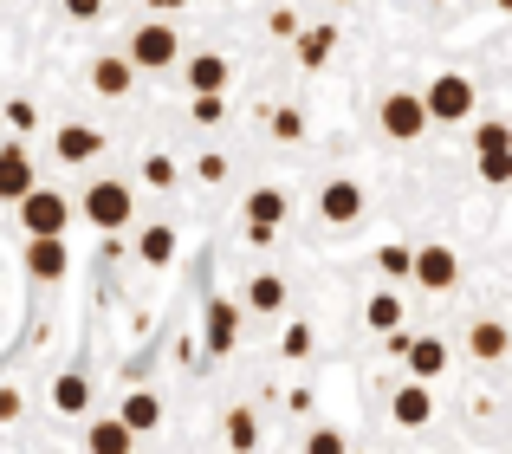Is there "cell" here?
<instances>
[{"instance_id": "cell-1", "label": "cell", "mask_w": 512, "mask_h": 454, "mask_svg": "<svg viewBox=\"0 0 512 454\" xmlns=\"http://www.w3.org/2000/svg\"><path fill=\"white\" fill-rule=\"evenodd\" d=\"M422 111H428V124H461V117H474V78H461V72L428 78Z\"/></svg>"}, {"instance_id": "cell-2", "label": "cell", "mask_w": 512, "mask_h": 454, "mask_svg": "<svg viewBox=\"0 0 512 454\" xmlns=\"http://www.w3.org/2000/svg\"><path fill=\"white\" fill-rule=\"evenodd\" d=\"M85 221L98 227V234H117V227H130L137 215V195H130V182H98V189H85Z\"/></svg>"}, {"instance_id": "cell-3", "label": "cell", "mask_w": 512, "mask_h": 454, "mask_svg": "<svg viewBox=\"0 0 512 454\" xmlns=\"http://www.w3.org/2000/svg\"><path fill=\"white\" fill-rule=\"evenodd\" d=\"M137 72H163V65H175L182 59V39H175V26H163V20H150V26H137L130 33V52H124Z\"/></svg>"}, {"instance_id": "cell-4", "label": "cell", "mask_w": 512, "mask_h": 454, "mask_svg": "<svg viewBox=\"0 0 512 454\" xmlns=\"http://www.w3.org/2000/svg\"><path fill=\"white\" fill-rule=\"evenodd\" d=\"M409 279H415L422 292H454V279H461V260H454V247L428 240V247L409 253Z\"/></svg>"}, {"instance_id": "cell-5", "label": "cell", "mask_w": 512, "mask_h": 454, "mask_svg": "<svg viewBox=\"0 0 512 454\" xmlns=\"http://www.w3.org/2000/svg\"><path fill=\"white\" fill-rule=\"evenodd\" d=\"M65 221H72V202H65L59 189H26L20 195V227L26 234H65Z\"/></svg>"}, {"instance_id": "cell-6", "label": "cell", "mask_w": 512, "mask_h": 454, "mask_svg": "<svg viewBox=\"0 0 512 454\" xmlns=\"http://www.w3.org/2000/svg\"><path fill=\"white\" fill-rule=\"evenodd\" d=\"M376 124H383V137L415 143L428 130V111H422V98H415V91H389V98L376 104Z\"/></svg>"}, {"instance_id": "cell-7", "label": "cell", "mask_w": 512, "mask_h": 454, "mask_svg": "<svg viewBox=\"0 0 512 454\" xmlns=\"http://www.w3.org/2000/svg\"><path fill=\"white\" fill-rule=\"evenodd\" d=\"M389 351L409 357L415 383H428V377H441V370H448V344H441V338H402V331H389Z\"/></svg>"}, {"instance_id": "cell-8", "label": "cell", "mask_w": 512, "mask_h": 454, "mask_svg": "<svg viewBox=\"0 0 512 454\" xmlns=\"http://www.w3.org/2000/svg\"><path fill=\"white\" fill-rule=\"evenodd\" d=\"M65 266H72V253H65V234H26V273L33 279H65Z\"/></svg>"}, {"instance_id": "cell-9", "label": "cell", "mask_w": 512, "mask_h": 454, "mask_svg": "<svg viewBox=\"0 0 512 454\" xmlns=\"http://www.w3.org/2000/svg\"><path fill=\"white\" fill-rule=\"evenodd\" d=\"M318 215H325L331 227H350V221H357L363 215V189H357V182H325V195H318Z\"/></svg>"}, {"instance_id": "cell-10", "label": "cell", "mask_w": 512, "mask_h": 454, "mask_svg": "<svg viewBox=\"0 0 512 454\" xmlns=\"http://www.w3.org/2000/svg\"><path fill=\"white\" fill-rule=\"evenodd\" d=\"M26 189H33V156H26L20 143H7V150H0V202H20Z\"/></svg>"}, {"instance_id": "cell-11", "label": "cell", "mask_w": 512, "mask_h": 454, "mask_svg": "<svg viewBox=\"0 0 512 454\" xmlns=\"http://www.w3.org/2000/svg\"><path fill=\"white\" fill-rule=\"evenodd\" d=\"M240 344V312L227 299H208V351L214 357H227Z\"/></svg>"}, {"instance_id": "cell-12", "label": "cell", "mask_w": 512, "mask_h": 454, "mask_svg": "<svg viewBox=\"0 0 512 454\" xmlns=\"http://www.w3.org/2000/svg\"><path fill=\"white\" fill-rule=\"evenodd\" d=\"M91 85H98L104 98H124V91L137 85V65H130V59H111V52H104V59H91Z\"/></svg>"}, {"instance_id": "cell-13", "label": "cell", "mask_w": 512, "mask_h": 454, "mask_svg": "<svg viewBox=\"0 0 512 454\" xmlns=\"http://www.w3.org/2000/svg\"><path fill=\"white\" fill-rule=\"evenodd\" d=\"M506 325H500V318H480V325L474 331H467V351H474L480 357V364H500V357H506Z\"/></svg>"}, {"instance_id": "cell-14", "label": "cell", "mask_w": 512, "mask_h": 454, "mask_svg": "<svg viewBox=\"0 0 512 454\" xmlns=\"http://www.w3.org/2000/svg\"><path fill=\"white\" fill-rule=\"evenodd\" d=\"M389 416L402 422V429H428V416H435V403H428L422 383H409V390H396V403H389Z\"/></svg>"}, {"instance_id": "cell-15", "label": "cell", "mask_w": 512, "mask_h": 454, "mask_svg": "<svg viewBox=\"0 0 512 454\" xmlns=\"http://www.w3.org/2000/svg\"><path fill=\"white\" fill-rule=\"evenodd\" d=\"M182 72H188V91H227V59L221 52H195Z\"/></svg>"}, {"instance_id": "cell-16", "label": "cell", "mask_w": 512, "mask_h": 454, "mask_svg": "<svg viewBox=\"0 0 512 454\" xmlns=\"http://www.w3.org/2000/svg\"><path fill=\"white\" fill-rule=\"evenodd\" d=\"M52 143H59V156H65V163H91V156L104 150V137H98L91 124H65V130H59Z\"/></svg>"}, {"instance_id": "cell-17", "label": "cell", "mask_w": 512, "mask_h": 454, "mask_svg": "<svg viewBox=\"0 0 512 454\" xmlns=\"http://www.w3.org/2000/svg\"><path fill=\"white\" fill-rule=\"evenodd\" d=\"M124 422H130V435H156L163 429V403H156L150 390H130L124 396Z\"/></svg>"}, {"instance_id": "cell-18", "label": "cell", "mask_w": 512, "mask_h": 454, "mask_svg": "<svg viewBox=\"0 0 512 454\" xmlns=\"http://www.w3.org/2000/svg\"><path fill=\"white\" fill-rule=\"evenodd\" d=\"M52 409H59V416H85L91 409V383L78 377V370H65V377L52 383Z\"/></svg>"}, {"instance_id": "cell-19", "label": "cell", "mask_w": 512, "mask_h": 454, "mask_svg": "<svg viewBox=\"0 0 512 454\" xmlns=\"http://www.w3.org/2000/svg\"><path fill=\"white\" fill-rule=\"evenodd\" d=\"M331 52H338V26H312V33L299 39V65L312 72V65H325Z\"/></svg>"}, {"instance_id": "cell-20", "label": "cell", "mask_w": 512, "mask_h": 454, "mask_svg": "<svg viewBox=\"0 0 512 454\" xmlns=\"http://www.w3.org/2000/svg\"><path fill=\"white\" fill-rule=\"evenodd\" d=\"M363 325L370 331H396L402 325V292H376V299L363 305Z\"/></svg>"}, {"instance_id": "cell-21", "label": "cell", "mask_w": 512, "mask_h": 454, "mask_svg": "<svg viewBox=\"0 0 512 454\" xmlns=\"http://www.w3.org/2000/svg\"><path fill=\"white\" fill-rule=\"evenodd\" d=\"M130 442H137V435H130L124 416H117V422H91V448H98V454H130Z\"/></svg>"}, {"instance_id": "cell-22", "label": "cell", "mask_w": 512, "mask_h": 454, "mask_svg": "<svg viewBox=\"0 0 512 454\" xmlns=\"http://www.w3.org/2000/svg\"><path fill=\"white\" fill-rule=\"evenodd\" d=\"M247 305H253V312H279V305H286V279H279V273H260L247 286Z\"/></svg>"}, {"instance_id": "cell-23", "label": "cell", "mask_w": 512, "mask_h": 454, "mask_svg": "<svg viewBox=\"0 0 512 454\" xmlns=\"http://www.w3.org/2000/svg\"><path fill=\"white\" fill-rule=\"evenodd\" d=\"M247 221L279 227V221H286V195H279V189H253V195H247Z\"/></svg>"}, {"instance_id": "cell-24", "label": "cell", "mask_w": 512, "mask_h": 454, "mask_svg": "<svg viewBox=\"0 0 512 454\" xmlns=\"http://www.w3.org/2000/svg\"><path fill=\"white\" fill-rule=\"evenodd\" d=\"M137 253H143L150 266H169V260H175V234H169V227H150V234L137 240Z\"/></svg>"}, {"instance_id": "cell-25", "label": "cell", "mask_w": 512, "mask_h": 454, "mask_svg": "<svg viewBox=\"0 0 512 454\" xmlns=\"http://www.w3.org/2000/svg\"><path fill=\"white\" fill-rule=\"evenodd\" d=\"M227 448H260V422H253V409H234V416H227Z\"/></svg>"}, {"instance_id": "cell-26", "label": "cell", "mask_w": 512, "mask_h": 454, "mask_svg": "<svg viewBox=\"0 0 512 454\" xmlns=\"http://www.w3.org/2000/svg\"><path fill=\"white\" fill-rule=\"evenodd\" d=\"M312 325H286V338H279V357H292V364H299V357H312Z\"/></svg>"}, {"instance_id": "cell-27", "label": "cell", "mask_w": 512, "mask_h": 454, "mask_svg": "<svg viewBox=\"0 0 512 454\" xmlns=\"http://www.w3.org/2000/svg\"><path fill=\"white\" fill-rule=\"evenodd\" d=\"M474 150H480V156H487V150H512V130L500 124V117H487V124L474 130Z\"/></svg>"}, {"instance_id": "cell-28", "label": "cell", "mask_w": 512, "mask_h": 454, "mask_svg": "<svg viewBox=\"0 0 512 454\" xmlns=\"http://www.w3.org/2000/svg\"><path fill=\"white\" fill-rule=\"evenodd\" d=\"M480 182H493V189L512 182V150H487V156H480Z\"/></svg>"}, {"instance_id": "cell-29", "label": "cell", "mask_w": 512, "mask_h": 454, "mask_svg": "<svg viewBox=\"0 0 512 454\" xmlns=\"http://www.w3.org/2000/svg\"><path fill=\"white\" fill-rule=\"evenodd\" d=\"M376 266H383L389 279H409V247H396V240H389V247L376 253Z\"/></svg>"}, {"instance_id": "cell-30", "label": "cell", "mask_w": 512, "mask_h": 454, "mask_svg": "<svg viewBox=\"0 0 512 454\" xmlns=\"http://www.w3.org/2000/svg\"><path fill=\"white\" fill-rule=\"evenodd\" d=\"M143 182H150V189H169V182H175V163H169V156H143Z\"/></svg>"}, {"instance_id": "cell-31", "label": "cell", "mask_w": 512, "mask_h": 454, "mask_svg": "<svg viewBox=\"0 0 512 454\" xmlns=\"http://www.w3.org/2000/svg\"><path fill=\"white\" fill-rule=\"evenodd\" d=\"M299 130H305V117L292 111V104H286V111H273V137L279 143H299Z\"/></svg>"}, {"instance_id": "cell-32", "label": "cell", "mask_w": 512, "mask_h": 454, "mask_svg": "<svg viewBox=\"0 0 512 454\" xmlns=\"http://www.w3.org/2000/svg\"><path fill=\"white\" fill-rule=\"evenodd\" d=\"M221 91H195V124H221Z\"/></svg>"}, {"instance_id": "cell-33", "label": "cell", "mask_w": 512, "mask_h": 454, "mask_svg": "<svg viewBox=\"0 0 512 454\" xmlns=\"http://www.w3.org/2000/svg\"><path fill=\"white\" fill-rule=\"evenodd\" d=\"M305 448H312V454H338V448H344V435H338V429H318Z\"/></svg>"}, {"instance_id": "cell-34", "label": "cell", "mask_w": 512, "mask_h": 454, "mask_svg": "<svg viewBox=\"0 0 512 454\" xmlns=\"http://www.w3.org/2000/svg\"><path fill=\"white\" fill-rule=\"evenodd\" d=\"M65 13L72 20H104V0H65Z\"/></svg>"}, {"instance_id": "cell-35", "label": "cell", "mask_w": 512, "mask_h": 454, "mask_svg": "<svg viewBox=\"0 0 512 454\" xmlns=\"http://www.w3.org/2000/svg\"><path fill=\"white\" fill-rule=\"evenodd\" d=\"M7 124H13V130H33V104H26V98L7 104Z\"/></svg>"}, {"instance_id": "cell-36", "label": "cell", "mask_w": 512, "mask_h": 454, "mask_svg": "<svg viewBox=\"0 0 512 454\" xmlns=\"http://www.w3.org/2000/svg\"><path fill=\"white\" fill-rule=\"evenodd\" d=\"M20 409H26L20 390H0V422H20Z\"/></svg>"}, {"instance_id": "cell-37", "label": "cell", "mask_w": 512, "mask_h": 454, "mask_svg": "<svg viewBox=\"0 0 512 454\" xmlns=\"http://www.w3.org/2000/svg\"><path fill=\"white\" fill-rule=\"evenodd\" d=\"M227 176V156H201V182H221Z\"/></svg>"}, {"instance_id": "cell-38", "label": "cell", "mask_w": 512, "mask_h": 454, "mask_svg": "<svg viewBox=\"0 0 512 454\" xmlns=\"http://www.w3.org/2000/svg\"><path fill=\"white\" fill-rule=\"evenodd\" d=\"M150 7H156V13H182L188 0H150Z\"/></svg>"}]
</instances>
